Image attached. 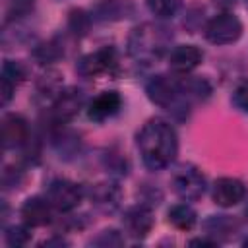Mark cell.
Masks as SVG:
<instances>
[{"instance_id": "obj_1", "label": "cell", "mask_w": 248, "mask_h": 248, "mask_svg": "<svg viewBox=\"0 0 248 248\" xmlns=\"http://www.w3.org/2000/svg\"><path fill=\"white\" fill-rule=\"evenodd\" d=\"M138 149L147 169L161 170L169 167L178 153V138L174 128L161 118L145 122L138 132Z\"/></svg>"}, {"instance_id": "obj_2", "label": "cell", "mask_w": 248, "mask_h": 248, "mask_svg": "<svg viewBox=\"0 0 248 248\" xmlns=\"http://www.w3.org/2000/svg\"><path fill=\"white\" fill-rule=\"evenodd\" d=\"M170 33L167 27L155 25V23H143L132 29L128 37V52L136 60L149 62L153 58H159L165 48L170 43Z\"/></svg>"}, {"instance_id": "obj_3", "label": "cell", "mask_w": 248, "mask_h": 248, "mask_svg": "<svg viewBox=\"0 0 248 248\" xmlns=\"http://www.w3.org/2000/svg\"><path fill=\"white\" fill-rule=\"evenodd\" d=\"M76 72L83 78H93L99 74L116 76L118 74V56L112 46H103L91 54H85L78 60Z\"/></svg>"}, {"instance_id": "obj_4", "label": "cell", "mask_w": 248, "mask_h": 248, "mask_svg": "<svg viewBox=\"0 0 248 248\" xmlns=\"http://www.w3.org/2000/svg\"><path fill=\"white\" fill-rule=\"evenodd\" d=\"M170 186L176 192V196H180L186 202H192L202 198V194L205 192V176L200 172V169L192 165H182L172 172Z\"/></svg>"}, {"instance_id": "obj_5", "label": "cell", "mask_w": 248, "mask_h": 248, "mask_svg": "<svg viewBox=\"0 0 248 248\" xmlns=\"http://www.w3.org/2000/svg\"><path fill=\"white\" fill-rule=\"evenodd\" d=\"M50 205L58 211H72L76 209L81 200H83V188L72 180L66 178H56L46 186V196H45Z\"/></svg>"}, {"instance_id": "obj_6", "label": "cell", "mask_w": 248, "mask_h": 248, "mask_svg": "<svg viewBox=\"0 0 248 248\" xmlns=\"http://www.w3.org/2000/svg\"><path fill=\"white\" fill-rule=\"evenodd\" d=\"M242 35V23L231 12L211 17L205 25V37L213 45H231Z\"/></svg>"}, {"instance_id": "obj_7", "label": "cell", "mask_w": 248, "mask_h": 248, "mask_svg": "<svg viewBox=\"0 0 248 248\" xmlns=\"http://www.w3.org/2000/svg\"><path fill=\"white\" fill-rule=\"evenodd\" d=\"M145 93L151 103H155L163 108H169V110H170V107L178 105L180 97H184L182 89H180V81L172 79L169 76H153L145 85Z\"/></svg>"}, {"instance_id": "obj_8", "label": "cell", "mask_w": 248, "mask_h": 248, "mask_svg": "<svg viewBox=\"0 0 248 248\" xmlns=\"http://www.w3.org/2000/svg\"><path fill=\"white\" fill-rule=\"evenodd\" d=\"M83 103H85V95L81 89L78 87L62 89L58 97L52 101V116L58 122H68L83 108Z\"/></svg>"}, {"instance_id": "obj_9", "label": "cell", "mask_w": 248, "mask_h": 248, "mask_svg": "<svg viewBox=\"0 0 248 248\" xmlns=\"http://www.w3.org/2000/svg\"><path fill=\"white\" fill-rule=\"evenodd\" d=\"M246 198V186L238 178L223 176L213 184V202L221 207H232Z\"/></svg>"}, {"instance_id": "obj_10", "label": "cell", "mask_w": 248, "mask_h": 248, "mask_svg": "<svg viewBox=\"0 0 248 248\" xmlns=\"http://www.w3.org/2000/svg\"><path fill=\"white\" fill-rule=\"evenodd\" d=\"M153 223H155L153 211L147 205H134L122 217L124 231L132 238H143V236H147L149 231L153 229Z\"/></svg>"}, {"instance_id": "obj_11", "label": "cell", "mask_w": 248, "mask_h": 248, "mask_svg": "<svg viewBox=\"0 0 248 248\" xmlns=\"http://www.w3.org/2000/svg\"><path fill=\"white\" fill-rule=\"evenodd\" d=\"M122 107V97L118 91H103L99 93L87 107V116L93 122H105L112 118Z\"/></svg>"}, {"instance_id": "obj_12", "label": "cell", "mask_w": 248, "mask_h": 248, "mask_svg": "<svg viewBox=\"0 0 248 248\" xmlns=\"http://www.w3.org/2000/svg\"><path fill=\"white\" fill-rule=\"evenodd\" d=\"M203 60V52L196 45H178L169 52V66L176 74H188L196 70Z\"/></svg>"}, {"instance_id": "obj_13", "label": "cell", "mask_w": 248, "mask_h": 248, "mask_svg": "<svg viewBox=\"0 0 248 248\" xmlns=\"http://www.w3.org/2000/svg\"><path fill=\"white\" fill-rule=\"evenodd\" d=\"M2 145L4 149H14V147H19L27 141L29 138V128H27V122L23 116L19 114H6L2 118Z\"/></svg>"}, {"instance_id": "obj_14", "label": "cell", "mask_w": 248, "mask_h": 248, "mask_svg": "<svg viewBox=\"0 0 248 248\" xmlns=\"http://www.w3.org/2000/svg\"><path fill=\"white\" fill-rule=\"evenodd\" d=\"M21 217L29 227H45L52 219V205L46 198L41 196L27 198L21 205Z\"/></svg>"}, {"instance_id": "obj_15", "label": "cell", "mask_w": 248, "mask_h": 248, "mask_svg": "<svg viewBox=\"0 0 248 248\" xmlns=\"http://www.w3.org/2000/svg\"><path fill=\"white\" fill-rule=\"evenodd\" d=\"M25 79V68L16 62V60H6L2 64V74H0V95H2V105L6 107L10 99L16 93V87Z\"/></svg>"}, {"instance_id": "obj_16", "label": "cell", "mask_w": 248, "mask_h": 248, "mask_svg": "<svg viewBox=\"0 0 248 248\" xmlns=\"http://www.w3.org/2000/svg\"><path fill=\"white\" fill-rule=\"evenodd\" d=\"M93 203L105 211H112L120 203V188L112 182H99L89 192Z\"/></svg>"}, {"instance_id": "obj_17", "label": "cell", "mask_w": 248, "mask_h": 248, "mask_svg": "<svg viewBox=\"0 0 248 248\" xmlns=\"http://www.w3.org/2000/svg\"><path fill=\"white\" fill-rule=\"evenodd\" d=\"M169 223L180 231H192L198 223V215L188 203H176L169 209Z\"/></svg>"}, {"instance_id": "obj_18", "label": "cell", "mask_w": 248, "mask_h": 248, "mask_svg": "<svg viewBox=\"0 0 248 248\" xmlns=\"http://www.w3.org/2000/svg\"><path fill=\"white\" fill-rule=\"evenodd\" d=\"M37 91H39V95H43V97H52V99H56L58 93L62 91V85H60V74H56V72H48V74H45V76L41 78L39 85H37Z\"/></svg>"}, {"instance_id": "obj_19", "label": "cell", "mask_w": 248, "mask_h": 248, "mask_svg": "<svg viewBox=\"0 0 248 248\" xmlns=\"http://www.w3.org/2000/svg\"><path fill=\"white\" fill-rule=\"evenodd\" d=\"M203 227L207 229V234H213V232H225V234H229V232H232L236 229V223L231 217H227V215H213V217H209L203 223Z\"/></svg>"}, {"instance_id": "obj_20", "label": "cell", "mask_w": 248, "mask_h": 248, "mask_svg": "<svg viewBox=\"0 0 248 248\" xmlns=\"http://www.w3.org/2000/svg\"><path fill=\"white\" fill-rule=\"evenodd\" d=\"M147 8L151 14H155L157 17H170L176 14L180 0H145Z\"/></svg>"}, {"instance_id": "obj_21", "label": "cell", "mask_w": 248, "mask_h": 248, "mask_svg": "<svg viewBox=\"0 0 248 248\" xmlns=\"http://www.w3.org/2000/svg\"><path fill=\"white\" fill-rule=\"evenodd\" d=\"M31 240V232H29V225H14L6 231V242L8 246H25Z\"/></svg>"}, {"instance_id": "obj_22", "label": "cell", "mask_w": 248, "mask_h": 248, "mask_svg": "<svg viewBox=\"0 0 248 248\" xmlns=\"http://www.w3.org/2000/svg\"><path fill=\"white\" fill-rule=\"evenodd\" d=\"M35 58L41 62V64H46V62H54L60 54H62V48L54 43V41H48V43H43L35 48Z\"/></svg>"}, {"instance_id": "obj_23", "label": "cell", "mask_w": 248, "mask_h": 248, "mask_svg": "<svg viewBox=\"0 0 248 248\" xmlns=\"http://www.w3.org/2000/svg\"><path fill=\"white\" fill-rule=\"evenodd\" d=\"M68 23H70V29L76 35H83L89 29V17H87V14L83 10H74L70 14V21Z\"/></svg>"}, {"instance_id": "obj_24", "label": "cell", "mask_w": 248, "mask_h": 248, "mask_svg": "<svg viewBox=\"0 0 248 248\" xmlns=\"http://www.w3.org/2000/svg\"><path fill=\"white\" fill-rule=\"evenodd\" d=\"M232 105L242 112H248V79H242L232 91Z\"/></svg>"}, {"instance_id": "obj_25", "label": "cell", "mask_w": 248, "mask_h": 248, "mask_svg": "<svg viewBox=\"0 0 248 248\" xmlns=\"http://www.w3.org/2000/svg\"><path fill=\"white\" fill-rule=\"evenodd\" d=\"M10 14L12 16H25L33 10L35 0H10Z\"/></svg>"}, {"instance_id": "obj_26", "label": "cell", "mask_w": 248, "mask_h": 248, "mask_svg": "<svg viewBox=\"0 0 248 248\" xmlns=\"http://www.w3.org/2000/svg\"><path fill=\"white\" fill-rule=\"evenodd\" d=\"M122 242H124V240L120 238V234H118L116 231H112V229H110V231H103L101 236H99L97 240H93V244H99V246H107V244H108V246H110V244H116V246H118V244H122Z\"/></svg>"}, {"instance_id": "obj_27", "label": "cell", "mask_w": 248, "mask_h": 248, "mask_svg": "<svg viewBox=\"0 0 248 248\" xmlns=\"http://www.w3.org/2000/svg\"><path fill=\"white\" fill-rule=\"evenodd\" d=\"M192 246H215L217 244V238H194L190 240Z\"/></svg>"}, {"instance_id": "obj_28", "label": "cell", "mask_w": 248, "mask_h": 248, "mask_svg": "<svg viewBox=\"0 0 248 248\" xmlns=\"http://www.w3.org/2000/svg\"><path fill=\"white\" fill-rule=\"evenodd\" d=\"M236 2H238V0H213V4H215L217 8H221V10H229V8H232Z\"/></svg>"}, {"instance_id": "obj_29", "label": "cell", "mask_w": 248, "mask_h": 248, "mask_svg": "<svg viewBox=\"0 0 248 248\" xmlns=\"http://www.w3.org/2000/svg\"><path fill=\"white\" fill-rule=\"evenodd\" d=\"M242 244H244V246H248V236L244 238V242H242Z\"/></svg>"}, {"instance_id": "obj_30", "label": "cell", "mask_w": 248, "mask_h": 248, "mask_svg": "<svg viewBox=\"0 0 248 248\" xmlns=\"http://www.w3.org/2000/svg\"><path fill=\"white\" fill-rule=\"evenodd\" d=\"M246 8H248V0H246Z\"/></svg>"}, {"instance_id": "obj_31", "label": "cell", "mask_w": 248, "mask_h": 248, "mask_svg": "<svg viewBox=\"0 0 248 248\" xmlns=\"http://www.w3.org/2000/svg\"><path fill=\"white\" fill-rule=\"evenodd\" d=\"M246 213H248V207H246Z\"/></svg>"}]
</instances>
